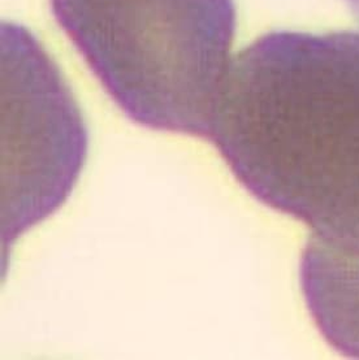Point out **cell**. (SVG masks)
Wrapping results in <instances>:
<instances>
[{
  "label": "cell",
  "instance_id": "obj_1",
  "mask_svg": "<svg viewBox=\"0 0 359 360\" xmlns=\"http://www.w3.org/2000/svg\"><path fill=\"white\" fill-rule=\"evenodd\" d=\"M210 141L260 203L359 254V33L276 32L239 51Z\"/></svg>",
  "mask_w": 359,
  "mask_h": 360
},
{
  "label": "cell",
  "instance_id": "obj_2",
  "mask_svg": "<svg viewBox=\"0 0 359 360\" xmlns=\"http://www.w3.org/2000/svg\"><path fill=\"white\" fill-rule=\"evenodd\" d=\"M51 8L129 120L210 141L233 0H51Z\"/></svg>",
  "mask_w": 359,
  "mask_h": 360
},
{
  "label": "cell",
  "instance_id": "obj_3",
  "mask_svg": "<svg viewBox=\"0 0 359 360\" xmlns=\"http://www.w3.org/2000/svg\"><path fill=\"white\" fill-rule=\"evenodd\" d=\"M3 251L68 199L87 156V129L58 65L25 29L1 27Z\"/></svg>",
  "mask_w": 359,
  "mask_h": 360
},
{
  "label": "cell",
  "instance_id": "obj_4",
  "mask_svg": "<svg viewBox=\"0 0 359 360\" xmlns=\"http://www.w3.org/2000/svg\"><path fill=\"white\" fill-rule=\"evenodd\" d=\"M299 281L308 312L327 342L359 359V254L310 236Z\"/></svg>",
  "mask_w": 359,
  "mask_h": 360
}]
</instances>
